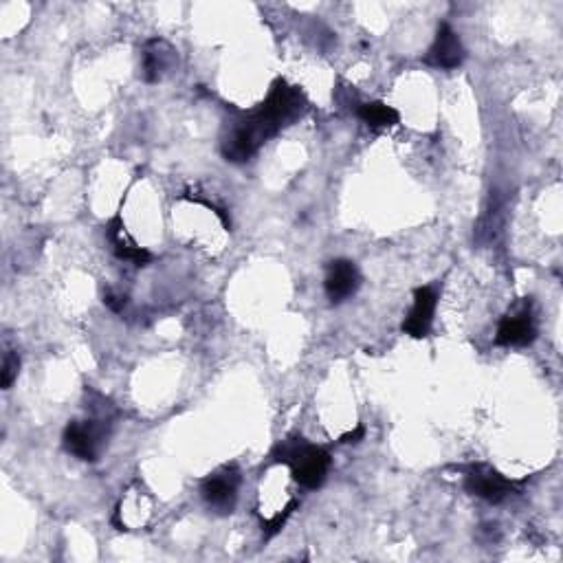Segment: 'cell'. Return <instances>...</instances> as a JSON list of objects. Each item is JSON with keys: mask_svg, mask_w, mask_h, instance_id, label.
<instances>
[{"mask_svg": "<svg viewBox=\"0 0 563 563\" xmlns=\"http://www.w3.org/2000/svg\"><path fill=\"white\" fill-rule=\"evenodd\" d=\"M306 108V97L297 86H289L284 80L273 82L267 99L223 139V157L231 163H245L267 139L275 137L282 126L297 119Z\"/></svg>", "mask_w": 563, "mask_h": 563, "instance_id": "obj_1", "label": "cell"}, {"mask_svg": "<svg viewBox=\"0 0 563 563\" xmlns=\"http://www.w3.org/2000/svg\"><path fill=\"white\" fill-rule=\"evenodd\" d=\"M273 460L289 465L293 480L304 489L322 487L330 469L328 451L322 447L308 445L304 438L284 440V443L273 451Z\"/></svg>", "mask_w": 563, "mask_h": 563, "instance_id": "obj_2", "label": "cell"}, {"mask_svg": "<svg viewBox=\"0 0 563 563\" xmlns=\"http://www.w3.org/2000/svg\"><path fill=\"white\" fill-rule=\"evenodd\" d=\"M108 429L104 421H71L64 429V449L84 462H95L102 454Z\"/></svg>", "mask_w": 563, "mask_h": 563, "instance_id": "obj_3", "label": "cell"}, {"mask_svg": "<svg viewBox=\"0 0 563 563\" xmlns=\"http://www.w3.org/2000/svg\"><path fill=\"white\" fill-rule=\"evenodd\" d=\"M240 473L236 467H223L201 482V495L209 509L227 515L236 509Z\"/></svg>", "mask_w": 563, "mask_h": 563, "instance_id": "obj_4", "label": "cell"}, {"mask_svg": "<svg viewBox=\"0 0 563 563\" xmlns=\"http://www.w3.org/2000/svg\"><path fill=\"white\" fill-rule=\"evenodd\" d=\"M465 489L484 502L500 504L513 493L515 484L509 478H504L498 469L489 465H473L467 471Z\"/></svg>", "mask_w": 563, "mask_h": 563, "instance_id": "obj_5", "label": "cell"}, {"mask_svg": "<svg viewBox=\"0 0 563 563\" xmlns=\"http://www.w3.org/2000/svg\"><path fill=\"white\" fill-rule=\"evenodd\" d=\"M359 286H361V273L355 262L344 260V258L328 262L324 291L330 302L333 304L346 302L348 297H352L359 291Z\"/></svg>", "mask_w": 563, "mask_h": 563, "instance_id": "obj_6", "label": "cell"}, {"mask_svg": "<svg viewBox=\"0 0 563 563\" xmlns=\"http://www.w3.org/2000/svg\"><path fill=\"white\" fill-rule=\"evenodd\" d=\"M465 58H467V53H465V47H462L458 33L451 29L447 22L438 25L436 40L432 47H429L425 62L429 66H436V69L449 71V69H458V66L465 62Z\"/></svg>", "mask_w": 563, "mask_h": 563, "instance_id": "obj_7", "label": "cell"}, {"mask_svg": "<svg viewBox=\"0 0 563 563\" xmlns=\"http://www.w3.org/2000/svg\"><path fill=\"white\" fill-rule=\"evenodd\" d=\"M438 295L432 286H421V289L414 291V304L410 315L405 317L403 322V333L410 335L414 339H423L429 335L434 324V313H436Z\"/></svg>", "mask_w": 563, "mask_h": 563, "instance_id": "obj_8", "label": "cell"}, {"mask_svg": "<svg viewBox=\"0 0 563 563\" xmlns=\"http://www.w3.org/2000/svg\"><path fill=\"white\" fill-rule=\"evenodd\" d=\"M537 339V326H535V319L533 313L528 311V308H522L520 313H513V315H506L500 328H498V335H495V344L498 346H531L533 341Z\"/></svg>", "mask_w": 563, "mask_h": 563, "instance_id": "obj_9", "label": "cell"}, {"mask_svg": "<svg viewBox=\"0 0 563 563\" xmlns=\"http://www.w3.org/2000/svg\"><path fill=\"white\" fill-rule=\"evenodd\" d=\"M110 242H113V249L117 253V258L121 260H128V262H135L137 267H146V264L152 260V253L137 247L135 242H132L126 236V227L121 223V216L117 214L113 220H110Z\"/></svg>", "mask_w": 563, "mask_h": 563, "instance_id": "obj_10", "label": "cell"}, {"mask_svg": "<svg viewBox=\"0 0 563 563\" xmlns=\"http://www.w3.org/2000/svg\"><path fill=\"white\" fill-rule=\"evenodd\" d=\"M357 115L361 121H366L368 126L372 128H388L399 124V110H394L392 106L383 104V102H368V104H359Z\"/></svg>", "mask_w": 563, "mask_h": 563, "instance_id": "obj_11", "label": "cell"}, {"mask_svg": "<svg viewBox=\"0 0 563 563\" xmlns=\"http://www.w3.org/2000/svg\"><path fill=\"white\" fill-rule=\"evenodd\" d=\"M159 47H161V42L152 40L148 44L146 53H143V80L150 84L159 82L163 69L168 66V58H165V53L159 51Z\"/></svg>", "mask_w": 563, "mask_h": 563, "instance_id": "obj_12", "label": "cell"}, {"mask_svg": "<svg viewBox=\"0 0 563 563\" xmlns=\"http://www.w3.org/2000/svg\"><path fill=\"white\" fill-rule=\"evenodd\" d=\"M18 372H20V357L18 352H7L5 361H3V370H0V385H3V390H9L11 383L18 379Z\"/></svg>", "mask_w": 563, "mask_h": 563, "instance_id": "obj_13", "label": "cell"}, {"mask_svg": "<svg viewBox=\"0 0 563 563\" xmlns=\"http://www.w3.org/2000/svg\"><path fill=\"white\" fill-rule=\"evenodd\" d=\"M104 304L110 308V311H115L119 313L121 308H124L128 304V297L126 295H119L115 291H106L104 293Z\"/></svg>", "mask_w": 563, "mask_h": 563, "instance_id": "obj_14", "label": "cell"}, {"mask_svg": "<svg viewBox=\"0 0 563 563\" xmlns=\"http://www.w3.org/2000/svg\"><path fill=\"white\" fill-rule=\"evenodd\" d=\"M363 436H366V427H363V425H357L355 429H352V432H348V434L341 436V438H339V443H341V445H357Z\"/></svg>", "mask_w": 563, "mask_h": 563, "instance_id": "obj_15", "label": "cell"}]
</instances>
